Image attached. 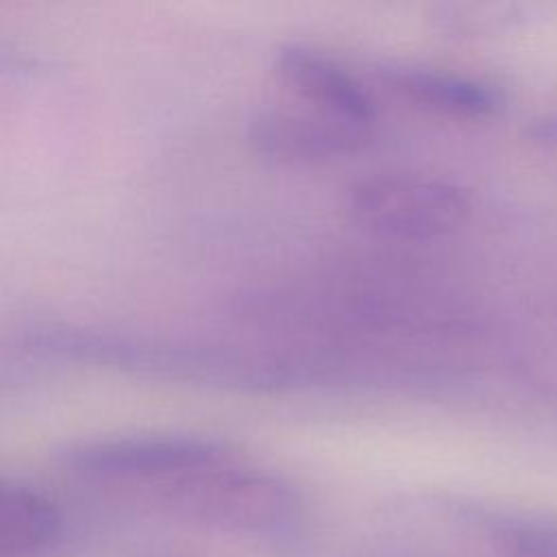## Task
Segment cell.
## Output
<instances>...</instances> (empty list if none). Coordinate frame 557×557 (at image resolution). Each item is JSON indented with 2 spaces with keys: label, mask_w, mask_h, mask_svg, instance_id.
Instances as JSON below:
<instances>
[{
  "label": "cell",
  "mask_w": 557,
  "mask_h": 557,
  "mask_svg": "<svg viewBox=\"0 0 557 557\" xmlns=\"http://www.w3.org/2000/svg\"><path fill=\"white\" fill-rule=\"evenodd\" d=\"M17 342L33 355L113 368L137 376L250 389L276 385L274 357L244 352L222 344L81 324L33 326Z\"/></svg>",
  "instance_id": "1"
},
{
  "label": "cell",
  "mask_w": 557,
  "mask_h": 557,
  "mask_svg": "<svg viewBox=\"0 0 557 557\" xmlns=\"http://www.w3.org/2000/svg\"><path fill=\"white\" fill-rule=\"evenodd\" d=\"M144 496L185 520L261 535L289 529L302 509L287 481L239 461L233 453L183 472Z\"/></svg>",
  "instance_id": "2"
},
{
  "label": "cell",
  "mask_w": 557,
  "mask_h": 557,
  "mask_svg": "<svg viewBox=\"0 0 557 557\" xmlns=\"http://www.w3.org/2000/svg\"><path fill=\"white\" fill-rule=\"evenodd\" d=\"M346 215L363 233L394 242H431L455 233L470 215V194L429 174H376L346 194Z\"/></svg>",
  "instance_id": "3"
},
{
  "label": "cell",
  "mask_w": 557,
  "mask_h": 557,
  "mask_svg": "<svg viewBox=\"0 0 557 557\" xmlns=\"http://www.w3.org/2000/svg\"><path fill=\"white\" fill-rule=\"evenodd\" d=\"M231 453L224 442L205 435L135 433L72 442L59 450V463L81 479L144 494Z\"/></svg>",
  "instance_id": "4"
},
{
  "label": "cell",
  "mask_w": 557,
  "mask_h": 557,
  "mask_svg": "<svg viewBox=\"0 0 557 557\" xmlns=\"http://www.w3.org/2000/svg\"><path fill=\"white\" fill-rule=\"evenodd\" d=\"M250 148L283 165H326L366 150L370 126L355 124L318 109H261L246 126Z\"/></svg>",
  "instance_id": "5"
},
{
  "label": "cell",
  "mask_w": 557,
  "mask_h": 557,
  "mask_svg": "<svg viewBox=\"0 0 557 557\" xmlns=\"http://www.w3.org/2000/svg\"><path fill=\"white\" fill-rule=\"evenodd\" d=\"M276 76L298 98L329 115L372 126L376 117L368 89L331 57L302 46L283 44L272 59Z\"/></svg>",
  "instance_id": "6"
},
{
  "label": "cell",
  "mask_w": 557,
  "mask_h": 557,
  "mask_svg": "<svg viewBox=\"0 0 557 557\" xmlns=\"http://www.w3.org/2000/svg\"><path fill=\"white\" fill-rule=\"evenodd\" d=\"M376 74L387 89L435 113L483 120L505 107V96L496 85L472 76L411 63H385Z\"/></svg>",
  "instance_id": "7"
},
{
  "label": "cell",
  "mask_w": 557,
  "mask_h": 557,
  "mask_svg": "<svg viewBox=\"0 0 557 557\" xmlns=\"http://www.w3.org/2000/svg\"><path fill=\"white\" fill-rule=\"evenodd\" d=\"M61 531L57 505L26 485L0 479V557H33Z\"/></svg>",
  "instance_id": "8"
},
{
  "label": "cell",
  "mask_w": 557,
  "mask_h": 557,
  "mask_svg": "<svg viewBox=\"0 0 557 557\" xmlns=\"http://www.w3.org/2000/svg\"><path fill=\"white\" fill-rule=\"evenodd\" d=\"M507 557H557V520L513 518L494 527Z\"/></svg>",
  "instance_id": "9"
},
{
  "label": "cell",
  "mask_w": 557,
  "mask_h": 557,
  "mask_svg": "<svg viewBox=\"0 0 557 557\" xmlns=\"http://www.w3.org/2000/svg\"><path fill=\"white\" fill-rule=\"evenodd\" d=\"M529 135L535 141H542V144H548V146H557V113L535 120L529 126Z\"/></svg>",
  "instance_id": "10"
},
{
  "label": "cell",
  "mask_w": 557,
  "mask_h": 557,
  "mask_svg": "<svg viewBox=\"0 0 557 557\" xmlns=\"http://www.w3.org/2000/svg\"><path fill=\"white\" fill-rule=\"evenodd\" d=\"M139 557H185V555H178V553H170V550H157V553H144Z\"/></svg>",
  "instance_id": "11"
},
{
  "label": "cell",
  "mask_w": 557,
  "mask_h": 557,
  "mask_svg": "<svg viewBox=\"0 0 557 557\" xmlns=\"http://www.w3.org/2000/svg\"><path fill=\"white\" fill-rule=\"evenodd\" d=\"M7 65H9V57L4 52H0V70L7 67Z\"/></svg>",
  "instance_id": "12"
}]
</instances>
